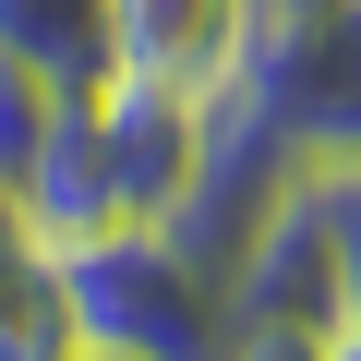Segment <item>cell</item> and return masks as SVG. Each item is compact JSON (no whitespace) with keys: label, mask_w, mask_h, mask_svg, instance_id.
I'll return each instance as SVG.
<instances>
[{"label":"cell","mask_w":361,"mask_h":361,"mask_svg":"<svg viewBox=\"0 0 361 361\" xmlns=\"http://www.w3.org/2000/svg\"><path fill=\"white\" fill-rule=\"evenodd\" d=\"M73 313L97 361H229V277L180 253L169 229H109L73 241Z\"/></svg>","instance_id":"1"},{"label":"cell","mask_w":361,"mask_h":361,"mask_svg":"<svg viewBox=\"0 0 361 361\" xmlns=\"http://www.w3.org/2000/svg\"><path fill=\"white\" fill-rule=\"evenodd\" d=\"M241 85L277 109L301 169H349L361 157V0H289V13H265V49H253Z\"/></svg>","instance_id":"2"},{"label":"cell","mask_w":361,"mask_h":361,"mask_svg":"<svg viewBox=\"0 0 361 361\" xmlns=\"http://www.w3.org/2000/svg\"><path fill=\"white\" fill-rule=\"evenodd\" d=\"M85 109H97L109 229H180V205H193V180H205V121H217V97H180V85L109 73Z\"/></svg>","instance_id":"3"},{"label":"cell","mask_w":361,"mask_h":361,"mask_svg":"<svg viewBox=\"0 0 361 361\" xmlns=\"http://www.w3.org/2000/svg\"><path fill=\"white\" fill-rule=\"evenodd\" d=\"M109 13H121V73L180 97H229L265 49V0H109Z\"/></svg>","instance_id":"4"},{"label":"cell","mask_w":361,"mask_h":361,"mask_svg":"<svg viewBox=\"0 0 361 361\" xmlns=\"http://www.w3.org/2000/svg\"><path fill=\"white\" fill-rule=\"evenodd\" d=\"M0 361H85L73 253L25 217V193H13V180H0Z\"/></svg>","instance_id":"5"},{"label":"cell","mask_w":361,"mask_h":361,"mask_svg":"<svg viewBox=\"0 0 361 361\" xmlns=\"http://www.w3.org/2000/svg\"><path fill=\"white\" fill-rule=\"evenodd\" d=\"M0 61L49 85H109L121 73V13L109 0H0Z\"/></svg>","instance_id":"6"},{"label":"cell","mask_w":361,"mask_h":361,"mask_svg":"<svg viewBox=\"0 0 361 361\" xmlns=\"http://www.w3.org/2000/svg\"><path fill=\"white\" fill-rule=\"evenodd\" d=\"M61 97H73V85H49V73H25V61H0V180H13V193H25V169H37Z\"/></svg>","instance_id":"7"},{"label":"cell","mask_w":361,"mask_h":361,"mask_svg":"<svg viewBox=\"0 0 361 361\" xmlns=\"http://www.w3.org/2000/svg\"><path fill=\"white\" fill-rule=\"evenodd\" d=\"M229 361H337V337H313V325H229Z\"/></svg>","instance_id":"8"},{"label":"cell","mask_w":361,"mask_h":361,"mask_svg":"<svg viewBox=\"0 0 361 361\" xmlns=\"http://www.w3.org/2000/svg\"><path fill=\"white\" fill-rule=\"evenodd\" d=\"M337 361H361V313H349V325H337Z\"/></svg>","instance_id":"9"},{"label":"cell","mask_w":361,"mask_h":361,"mask_svg":"<svg viewBox=\"0 0 361 361\" xmlns=\"http://www.w3.org/2000/svg\"><path fill=\"white\" fill-rule=\"evenodd\" d=\"M85 361H97V349H85Z\"/></svg>","instance_id":"10"}]
</instances>
